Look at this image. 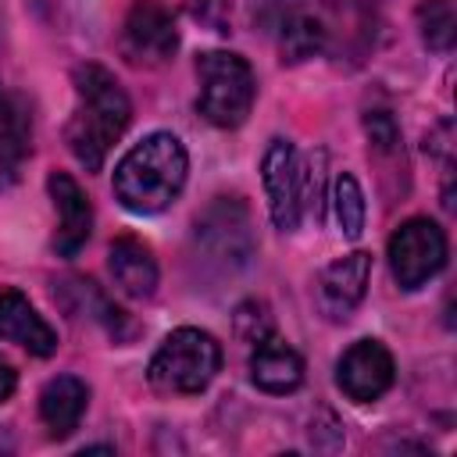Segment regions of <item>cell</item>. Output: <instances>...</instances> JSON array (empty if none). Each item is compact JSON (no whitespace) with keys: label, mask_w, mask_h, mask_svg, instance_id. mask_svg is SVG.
<instances>
[{"label":"cell","mask_w":457,"mask_h":457,"mask_svg":"<svg viewBox=\"0 0 457 457\" xmlns=\"http://www.w3.org/2000/svg\"><path fill=\"white\" fill-rule=\"evenodd\" d=\"M393 378H396L393 353L378 339H357L353 346L343 350L336 364V386L357 403L378 400L393 386Z\"/></svg>","instance_id":"obj_9"},{"label":"cell","mask_w":457,"mask_h":457,"mask_svg":"<svg viewBox=\"0 0 457 457\" xmlns=\"http://www.w3.org/2000/svg\"><path fill=\"white\" fill-rule=\"evenodd\" d=\"M364 136H368L371 154H378V157H403V150H400V129H396V121H393L389 111H382V107L368 111L364 114Z\"/></svg>","instance_id":"obj_22"},{"label":"cell","mask_w":457,"mask_h":457,"mask_svg":"<svg viewBox=\"0 0 457 457\" xmlns=\"http://www.w3.org/2000/svg\"><path fill=\"white\" fill-rule=\"evenodd\" d=\"M14 386H18V371H14V364L7 357H0V403L14 393Z\"/></svg>","instance_id":"obj_24"},{"label":"cell","mask_w":457,"mask_h":457,"mask_svg":"<svg viewBox=\"0 0 457 457\" xmlns=\"http://www.w3.org/2000/svg\"><path fill=\"white\" fill-rule=\"evenodd\" d=\"M446 264V236L432 218H407L389 239V271L400 289H418Z\"/></svg>","instance_id":"obj_7"},{"label":"cell","mask_w":457,"mask_h":457,"mask_svg":"<svg viewBox=\"0 0 457 457\" xmlns=\"http://www.w3.org/2000/svg\"><path fill=\"white\" fill-rule=\"evenodd\" d=\"M418 29L425 46L432 50H450L457 39V11L453 0H425L418 7Z\"/></svg>","instance_id":"obj_19"},{"label":"cell","mask_w":457,"mask_h":457,"mask_svg":"<svg viewBox=\"0 0 457 457\" xmlns=\"http://www.w3.org/2000/svg\"><path fill=\"white\" fill-rule=\"evenodd\" d=\"M86 403H89L86 382L75 378V375H57L39 393V418H43V425L54 439H64L79 428Z\"/></svg>","instance_id":"obj_15"},{"label":"cell","mask_w":457,"mask_h":457,"mask_svg":"<svg viewBox=\"0 0 457 457\" xmlns=\"http://www.w3.org/2000/svg\"><path fill=\"white\" fill-rule=\"evenodd\" d=\"M196 246H204L207 261L236 271L253 257V232L250 214L239 196H218L196 214Z\"/></svg>","instance_id":"obj_6"},{"label":"cell","mask_w":457,"mask_h":457,"mask_svg":"<svg viewBox=\"0 0 457 457\" xmlns=\"http://www.w3.org/2000/svg\"><path fill=\"white\" fill-rule=\"evenodd\" d=\"M54 211H57V228H54V253L57 257H75L89 232H93V207L82 193V186L68 171H50L46 179Z\"/></svg>","instance_id":"obj_11"},{"label":"cell","mask_w":457,"mask_h":457,"mask_svg":"<svg viewBox=\"0 0 457 457\" xmlns=\"http://www.w3.org/2000/svg\"><path fill=\"white\" fill-rule=\"evenodd\" d=\"M261 182L268 196V211L275 228L293 232L303 218L307 204V164L300 161L296 146L289 139H271L261 157Z\"/></svg>","instance_id":"obj_5"},{"label":"cell","mask_w":457,"mask_h":457,"mask_svg":"<svg viewBox=\"0 0 457 457\" xmlns=\"http://www.w3.org/2000/svg\"><path fill=\"white\" fill-rule=\"evenodd\" d=\"M29 150V125L14 100L0 89V186H7L18 175V164Z\"/></svg>","instance_id":"obj_17"},{"label":"cell","mask_w":457,"mask_h":457,"mask_svg":"<svg viewBox=\"0 0 457 457\" xmlns=\"http://www.w3.org/2000/svg\"><path fill=\"white\" fill-rule=\"evenodd\" d=\"M71 82H75V111L64 125V143L86 171H100L111 146L129 129L132 104L104 64H79Z\"/></svg>","instance_id":"obj_1"},{"label":"cell","mask_w":457,"mask_h":457,"mask_svg":"<svg viewBox=\"0 0 457 457\" xmlns=\"http://www.w3.org/2000/svg\"><path fill=\"white\" fill-rule=\"evenodd\" d=\"M332 204H336V218H339L343 236H346V239H357V236L364 232V214H368V207H364V193H361V186H357L353 175L343 171V175L336 179Z\"/></svg>","instance_id":"obj_20"},{"label":"cell","mask_w":457,"mask_h":457,"mask_svg":"<svg viewBox=\"0 0 457 457\" xmlns=\"http://www.w3.org/2000/svg\"><path fill=\"white\" fill-rule=\"evenodd\" d=\"M328 46V29L318 14H307V11H293L282 18L278 25V54L286 64H300L314 54H321Z\"/></svg>","instance_id":"obj_16"},{"label":"cell","mask_w":457,"mask_h":457,"mask_svg":"<svg viewBox=\"0 0 457 457\" xmlns=\"http://www.w3.org/2000/svg\"><path fill=\"white\" fill-rule=\"evenodd\" d=\"M368 278H371V253L353 250V253L332 261V264L318 275V286H314L318 311H321L328 321H346V318L353 314V307L364 300Z\"/></svg>","instance_id":"obj_10"},{"label":"cell","mask_w":457,"mask_h":457,"mask_svg":"<svg viewBox=\"0 0 457 457\" xmlns=\"http://www.w3.org/2000/svg\"><path fill=\"white\" fill-rule=\"evenodd\" d=\"M107 268L114 286L132 296V300H146L157 289V261L150 253V246L136 236H118L107 250Z\"/></svg>","instance_id":"obj_13"},{"label":"cell","mask_w":457,"mask_h":457,"mask_svg":"<svg viewBox=\"0 0 457 457\" xmlns=\"http://www.w3.org/2000/svg\"><path fill=\"white\" fill-rule=\"evenodd\" d=\"M189 157L179 136L150 132L114 168V196L132 214H157L175 204L186 186Z\"/></svg>","instance_id":"obj_2"},{"label":"cell","mask_w":457,"mask_h":457,"mask_svg":"<svg viewBox=\"0 0 457 457\" xmlns=\"http://www.w3.org/2000/svg\"><path fill=\"white\" fill-rule=\"evenodd\" d=\"M196 79L200 114L218 129H239L257 100V79L250 64L228 50H204L196 57Z\"/></svg>","instance_id":"obj_3"},{"label":"cell","mask_w":457,"mask_h":457,"mask_svg":"<svg viewBox=\"0 0 457 457\" xmlns=\"http://www.w3.org/2000/svg\"><path fill=\"white\" fill-rule=\"evenodd\" d=\"M271 328H275V321H271V311H268L264 300H243L236 307V314H232V332L243 343H250V346H257L261 339H268Z\"/></svg>","instance_id":"obj_21"},{"label":"cell","mask_w":457,"mask_h":457,"mask_svg":"<svg viewBox=\"0 0 457 457\" xmlns=\"http://www.w3.org/2000/svg\"><path fill=\"white\" fill-rule=\"evenodd\" d=\"M0 339H11L36 357H50L57 350V332L18 289H0Z\"/></svg>","instance_id":"obj_12"},{"label":"cell","mask_w":457,"mask_h":457,"mask_svg":"<svg viewBox=\"0 0 457 457\" xmlns=\"http://www.w3.org/2000/svg\"><path fill=\"white\" fill-rule=\"evenodd\" d=\"M250 378H253L257 389L282 396V393H293L303 382V361H300V353L293 346H286L282 339L268 336L250 353Z\"/></svg>","instance_id":"obj_14"},{"label":"cell","mask_w":457,"mask_h":457,"mask_svg":"<svg viewBox=\"0 0 457 457\" xmlns=\"http://www.w3.org/2000/svg\"><path fill=\"white\" fill-rule=\"evenodd\" d=\"M64 286L79 296V307H75V311H86L89 318H96L114 339H129V336H132V325H129L125 311H118V307H114V303H111L89 278H68Z\"/></svg>","instance_id":"obj_18"},{"label":"cell","mask_w":457,"mask_h":457,"mask_svg":"<svg viewBox=\"0 0 457 457\" xmlns=\"http://www.w3.org/2000/svg\"><path fill=\"white\" fill-rule=\"evenodd\" d=\"M118 50L129 64H143V68H157L168 57H175L179 29H175L171 11L157 0H136L121 21Z\"/></svg>","instance_id":"obj_8"},{"label":"cell","mask_w":457,"mask_h":457,"mask_svg":"<svg viewBox=\"0 0 457 457\" xmlns=\"http://www.w3.org/2000/svg\"><path fill=\"white\" fill-rule=\"evenodd\" d=\"M193 14H196V21L211 25L214 32H228V18H232L228 0H196L193 4Z\"/></svg>","instance_id":"obj_23"},{"label":"cell","mask_w":457,"mask_h":457,"mask_svg":"<svg viewBox=\"0 0 457 457\" xmlns=\"http://www.w3.org/2000/svg\"><path fill=\"white\" fill-rule=\"evenodd\" d=\"M221 368V346L211 332L175 328L150 357L146 378L161 393H200Z\"/></svg>","instance_id":"obj_4"}]
</instances>
